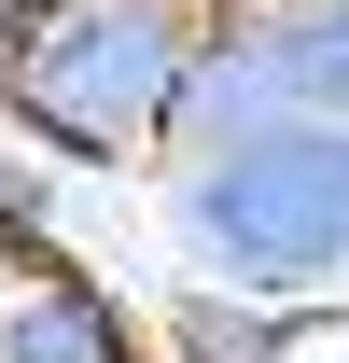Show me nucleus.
Returning a JSON list of instances; mask_svg holds the SVG:
<instances>
[{
	"label": "nucleus",
	"instance_id": "f03ea898",
	"mask_svg": "<svg viewBox=\"0 0 349 363\" xmlns=\"http://www.w3.org/2000/svg\"><path fill=\"white\" fill-rule=\"evenodd\" d=\"M0 363H140V321L112 308V279L56 252H0Z\"/></svg>",
	"mask_w": 349,
	"mask_h": 363
},
{
	"label": "nucleus",
	"instance_id": "f257e3e1",
	"mask_svg": "<svg viewBox=\"0 0 349 363\" xmlns=\"http://www.w3.org/2000/svg\"><path fill=\"white\" fill-rule=\"evenodd\" d=\"M210 28L223 0H28V28L0 43V126L56 168H154L210 70Z\"/></svg>",
	"mask_w": 349,
	"mask_h": 363
}]
</instances>
